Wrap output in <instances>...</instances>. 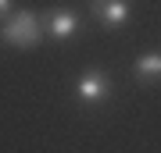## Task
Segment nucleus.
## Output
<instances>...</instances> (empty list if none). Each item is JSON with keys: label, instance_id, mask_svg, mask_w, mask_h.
Instances as JSON below:
<instances>
[{"label": "nucleus", "instance_id": "nucleus-1", "mask_svg": "<svg viewBox=\"0 0 161 153\" xmlns=\"http://www.w3.org/2000/svg\"><path fill=\"white\" fill-rule=\"evenodd\" d=\"M43 22L40 11H14L11 18L0 22V46H11V50H32L36 43H43Z\"/></svg>", "mask_w": 161, "mask_h": 153}, {"label": "nucleus", "instance_id": "nucleus-3", "mask_svg": "<svg viewBox=\"0 0 161 153\" xmlns=\"http://www.w3.org/2000/svg\"><path fill=\"white\" fill-rule=\"evenodd\" d=\"M40 22H43V36H47V39L68 43V39L79 36V14L68 11V7H50V11H40Z\"/></svg>", "mask_w": 161, "mask_h": 153}, {"label": "nucleus", "instance_id": "nucleus-5", "mask_svg": "<svg viewBox=\"0 0 161 153\" xmlns=\"http://www.w3.org/2000/svg\"><path fill=\"white\" fill-rule=\"evenodd\" d=\"M132 79H136L140 85H158L161 82V54H143L132 61Z\"/></svg>", "mask_w": 161, "mask_h": 153}, {"label": "nucleus", "instance_id": "nucleus-6", "mask_svg": "<svg viewBox=\"0 0 161 153\" xmlns=\"http://www.w3.org/2000/svg\"><path fill=\"white\" fill-rule=\"evenodd\" d=\"M18 11V7H14V0H0V22H4V18H11Z\"/></svg>", "mask_w": 161, "mask_h": 153}, {"label": "nucleus", "instance_id": "nucleus-2", "mask_svg": "<svg viewBox=\"0 0 161 153\" xmlns=\"http://www.w3.org/2000/svg\"><path fill=\"white\" fill-rule=\"evenodd\" d=\"M111 93H115V82L104 71H82L72 85V96L79 107H100V103L111 100Z\"/></svg>", "mask_w": 161, "mask_h": 153}, {"label": "nucleus", "instance_id": "nucleus-4", "mask_svg": "<svg viewBox=\"0 0 161 153\" xmlns=\"http://www.w3.org/2000/svg\"><path fill=\"white\" fill-rule=\"evenodd\" d=\"M129 11H132V0H90V18L100 28H108V32L125 25Z\"/></svg>", "mask_w": 161, "mask_h": 153}]
</instances>
